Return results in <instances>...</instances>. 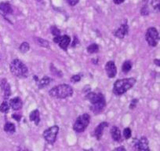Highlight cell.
I'll return each instance as SVG.
<instances>
[{"label":"cell","instance_id":"obj_32","mask_svg":"<svg viewBox=\"0 0 160 151\" xmlns=\"http://www.w3.org/2000/svg\"><path fill=\"white\" fill-rule=\"evenodd\" d=\"M78 44H79V40H78V37H77L76 35H75V36H74V40H73V43H72V47H77V45H78Z\"/></svg>","mask_w":160,"mask_h":151},{"label":"cell","instance_id":"obj_27","mask_svg":"<svg viewBox=\"0 0 160 151\" xmlns=\"http://www.w3.org/2000/svg\"><path fill=\"white\" fill-rule=\"evenodd\" d=\"M159 6L160 0H152V7H153L154 10L159 11Z\"/></svg>","mask_w":160,"mask_h":151},{"label":"cell","instance_id":"obj_5","mask_svg":"<svg viewBox=\"0 0 160 151\" xmlns=\"http://www.w3.org/2000/svg\"><path fill=\"white\" fill-rule=\"evenodd\" d=\"M145 39L149 46L156 47L159 40V34L158 30L155 27H151L148 29L145 33Z\"/></svg>","mask_w":160,"mask_h":151},{"label":"cell","instance_id":"obj_16","mask_svg":"<svg viewBox=\"0 0 160 151\" xmlns=\"http://www.w3.org/2000/svg\"><path fill=\"white\" fill-rule=\"evenodd\" d=\"M0 12L3 15L12 14L13 13V9L11 5L7 2L0 3Z\"/></svg>","mask_w":160,"mask_h":151},{"label":"cell","instance_id":"obj_10","mask_svg":"<svg viewBox=\"0 0 160 151\" xmlns=\"http://www.w3.org/2000/svg\"><path fill=\"white\" fill-rule=\"evenodd\" d=\"M0 87L3 92L4 100H7L9 97L11 95V89H10V86L7 82V79L3 78V79L0 80Z\"/></svg>","mask_w":160,"mask_h":151},{"label":"cell","instance_id":"obj_12","mask_svg":"<svg viewBox=\"0 0 160 151\" xmlns=\"http://www.w3.org/2000/svg\"><path fill=\"white\" fill-rule=\"evenodd\" d=\"M105 72L109 78H114L117 74V68L113 61H109L105 65Z\"/></svg>","mask_w":160,"mask_h":151},{"label":"cell","instance_id":"obj_24","mask_svg":"<svg viewBox=\"0 0 160 151\" xmlns=\"http://www.w3.org/2000/svg\"><path fill=\"white\" fill-rule=\"evenodd\" d=\"M87 50L89 54L98 53V52L99 51V46L97 44H92L87 47Z\"/></svg>","mask_w":160,"mask_h":151},{"label":"cell","instance_id":"obj_6","mask_svg":"<svg viewBox=\"0 0 160 151\" xmlns=\"http://www.w3.org/2000/svg\"><path fill=\"white\" fill-rule=\"evenodd\" d=\"M58 132H59V127L58 125H53L44 131L42 135L47 143L50 144H53L57 139Z\"/></svg>","mask_w":160,"mask_h":151},{"label":"cell","instance_id":"obj_21","mask_svg":"<svg viewBox=\"0 0 160 151\" xmlns=\"http://www.w3.org/2000/svg\"><path fill=\"white\" fill-rule=\"evenodd\" d=\"M133 67V64L130 61H125L122 65V71L124 73H128Z\"/></svg>","mask_w":160,"mask_h":151},{"label":"cell","instance_id":"obj_22","mask_svg":"<svg viewBox=\"0 0 160 151\" xmlns=\"http://www.w3.org/2000/svg\"><path fill=\"white\" fill-rule=\"evenodd\" d=\"M35 41H36V43L40 46V47H46V48H50V43H49V41L42 39V38H39V37L35 38Z\"/></svg>","mask_w":160,"mask_h":151},{"label":"cell","instance_id":"obj_31","mask_svg":"<svg viewBox=\"0 0 160 151\" xmlns=\"http://www.w3.org/2000/svg\"><path fill=\"white\" fill-rule=\"evenodd\" d=\"M138 103V99H137V98H134V99L132 100L131 102H130V109H135V107L137 106Z\"/></svg>","mask_w":160,"mask_h":151},{"label":"cell","instance_id":"obj_20","mask_svg":"<svg viewBox=\"0 0 160 151\" xmlns=\"http://www.w3.org/2000/svg\"><path fill=\"white\" fill-rule=\"evenodd\" d=\"M3 129L7 134H10V135H13V134H14L15 131H16V128H15L14 124H13V123L11 122L6 123L5 125H4Z\"/></svg>","mask_w":160,"mask_h":151},{"label":"cell","instance_id":"obj_25","mask_svg":"<svg viewBox=\"0 0 160 151\" xmlns=\"http://www.w3.org/2000/svg\"><path fill=\"white\" fill-rule=\"evenodd\" d=\"M19 50L22 54L27 53V52L30 50V44L28 42L22 43V44H21V46H20Z\"/></svg>","mask_w":160,"mask_h":151},{"label":"cell","instance_id":"obj_14","mask_svg":"<svg viewBox=\"0 0 160 151\" xmlns=\"http://www.w3.org/2000/svg\"><path fill=\"white\" fill-rule=\"evenodd\" d=\"M108 124H109L108 123L106 122V121H104V122H101V124H99L98 126H97L94 132H93V135L96 137L97 139L101 140V137H102L103 135V132H104V128L108 126Z\"/></svg>","mask_w":160,"mask_h":151},{"label":"cell","instance_id":"obj_13","mask_svg":"<svg viewBox=\"0 0 160 151\" xmlns=\"http://www.w3.org/2000/svg\"><path fill=\"white\" fill-rule=\"evenodd\" d=\"M86 98L90 102V103H95L101 101V99L104 98L102 93H98V92H89L86 95Z\"/></svg>","mask_w":160,"mask_h":151},{"label":"cell","instance_id":"obj_30","mask_svg":"<svg viewBox=\"0 0 160 151\" xmlns=\"http://www.w3.org/2000/svg\"><path fill=\"white\" fill-rule=\"evenodd\" d=\"M71 82L72 83H78L81 81V76L80 75H74L72 76L70 79Z\"/></svg>","mask_w":160,"mask_h":151},{"label":"cell","instance_id":"obj_28","mask_svg":"<svg viewBox=\"0 0 160 151\" xmlns=\"http://www.w3.org/2000/svg\"><path fill=\"white\" fill-rule=\"evenodd\" d=\"M50 31H51L52 35H54V36L61 35V30L58 28H57L56 26H52L51 29H50Z\"/></svg>","mask_w":160,"mask_h":151},{"label":"cell","instance_id":"obj_33","mask_svg":"<svg viewBox=\"0 0 160 151\" xmlns=\"http://www.w3.org/2000/svg\"><path fill=\"white\" fill-rule=\"evenodd\" d=\"M12 117H13V119L15 120V121H18V122H19V121H21V117H21V115L18 114V113H14V114L12 115Z\"/></svg>","mask_w":160,"mask_h":151},{"label":"cell","instance_id":"obj_11","mask_svg":"<svg viewBox=\"0 0 160 151\" xmlns=\"http://www.w3.org/2000/svg\"><path fill=\"white\" fill-rule=\"evenodd\" d=\"M129 32V26L127 24H122L119 28L114 32V35L118 39H123L126 35H127Z\"/></svg>","mask_w":160,"mask_h":151},{"label":"cell","instance_id":"obj_15","mask_svg":"<svg viewBox=\"0 0 160 151\" xmlns=\"http://www.w3.org/2000/svg\"><path fill=\"white\" fill-rule=\"evenodd\" d=\"M9 105H10V107L12 108V109H13L15 111H18L20 110L22 108L23 102L21 98H19V97H15V98L10 100Z\"/></svg>","mask_w":160,"mask_h":151},{"label":"cell","instance_id":"obj_34","mask_svg":"<svg viewBox=\"0 0 160 151\" xmlns=\"http://www.w3.org/2000/svg\"><path fill=\"white\" fill-rule=\"evenodd\" d=\"M67 1L71 6H75L78 2H79V0H67Z\"/></svg>","mask_w":160,"mask_h":151},{"label":"cell","instance_id":"obj_23","mask_svg":"<svg viewBox=\"0 0 160 151\" xmlns=\"http://www.w3.org/2000/svg\"><path fill=\"white\" fill-rule=\"evenodd\" d=\"M10 105L7 100H4L2 102V104L0 105V112H3V113H7L10 110Z\"/></svg>","mask_w":160,"mask_h":151},{"label":"cell","instance_id":"obj_4","mask_svg":"<svg viewBox=\"0 0 160 151\" xmlns=\"http://www.w3.org/2000/svg\"><path fill=\"white\" fill-rule=\"evenodd\" d=\"M90 122V116L87 113L80 115L73 125V130L78 133H82L87 128Z\"/></svg>","mask_w":160,"mask_h":151},{"label":"cell","instance_id":"obj_9","mask_svg":"<svg viewBox=\"0 0 160 151\" xmlns=\"http://www.w3.org/2000/svg\"><path fill=\"white\" fill-rule=\"evenodd\" d=\"M106 106V101L105 98H103L101 101L98 102L92 103L90 106V109L95 113V114H99L101 112H102V111L104 110V108Z\"/></svg>","mask_w":160,"mask_h":151},{"label":"cell","instance_id":"obj_35","mask_svg":"<svg viewBox=\"0 0 160 151\" xmlns=\"http://www.w3.org/2000/svg\"><path fill=\"white\" fill-rule=\"evenodd\" d=\"M113 2L116 5H119V4H122V3L125 2V0H113Z\"/></svg>","mask_w":160,"mask_h":151},{"label":"cell","instance_id":"obj_29","mask_svg":"<svg viewBox=\"0 0 160 151\" xmlns=\"http://www.w3.org/2000/svg\"><path fill=\"white\" fill-rule=\"evenodd\" d=\"M141 14L142 16H148L149 14V10H148V7L147 5L144 6L142 7V9L141 10Z\"/></svg>","mask_w":160,"mask_h":151},{"label":"cell","instance_id":"obj_36","mask_svg":"<svg viewBox=\"0 0 160 151\" xmlns=\"http://www.w3.org/2000/svg\"><path fill=\"white\" fill-rule=\"evenodd\" d=\"M115 150H122V151H126V148H125V147H122V146H120V147L115 148Z\"/></svg>","mask_w":160,"mask_h":151},{"label":"cell","instance_id":"obj_26","mask_svg":"<svg viewBox=\"0 0 160 151\" xmlns=\"http://www.w3.org/2000/svg\"><path fill=\"white\" fill-rule=\"evenodd\" d=\"M123 135L124 137H125L126 139H130V138H131L132 135L131 129H130V128H126L123 130Z\"/></svg>","mask_w":160,"mask_h":151},{"label":"cell","instance_id":"obj_18","mask_svg":"<svg viewBox=\"0 0 160 151\" xmlns=\"http://www.w3.org/2000/svg\"><path fill=\"white\" fill-rule=\"evenodd\" d=\"M29 119H30V121L35 123V125H38V124L40 122L39 111L38 109H35L32 112H31L30 115H29Z\"/></svg>","mask_w":160,"mask_h":151},{"label":"cell","instance_id":"obj_17","mask_svg":"<svg viewBox=\"0 0 160 151\" xmlns=\"http://www.w3.org/2000/svg\"><path fill=\"white\" fill-rule=\"evenodd\" d=\"M111 135H112V138H113L114 141L115 142H119L121 140V132H120V129L118 128L116 126H113L111 129Z\"/></svg>","mask_w":160,"mask_h":151},{"label":"cell","instance_id":"obj_7","mask_svg":"<svg viewBox=\"0 0 160 151\" xmlns=\"http://www.w3.org/2000/svg\"><path fill=\"white\" fill-rule=\"evenodd\" d=\"M53 42L58 44L59 47L61 49L64 50H68V47L69 46L71 43V38L69 35H57L53 38Z\"/></svg>","mask_w":160,"mask_h":151},{"label":"cell","instance_id":"obj_2","mask_svg":"<svg viewBox=\"0 0 160 151\" xmlns=\"http://www.w3.org/2000/svg\"><path fill=\"white\" fill-rule=\"evenodd\" d=\"M49 95L54 98L64 99L73 95V88L68 84H60L50 89Z\"/></svg>","mask_w":160,"mask_h":151},{"label":"cell","instance_id":"obj_37","mask_svg":"<svg viewBox=\"0 0 160 151\" xmlns=\"http://www.w3.org/2000/svg\"><path fill=\"white\" fill-rule=\"evenodd\" d=\"M154 63H155V65H157V66H159L160 65V61H159V60L158 59H155L154 60Z\"/></svg>","mask_w":160,"mask_h":151},{"label":"cell","instance_id":"obj_38","mask_svg":"<svg viewBox=\"0 0 160 151\" xmlns=\"http://www.w3.org/2000/svg\"><path fill=\"white\" fill-rule=\"evenodd\" d=\"M0 61H1V55H0Z\"/></svg>","mask_w":160,"mask_h":151},{"label":"cell","instance_id":"obj_3","mask_svg":"<svg viewBox=\"0 0 160 151\" xmlns=\"http://www.w3.org/2000/svg\"><path fill=\"white\" fill-rule=\"evenodd\" d=\"M10 69L11 73L16 77L20 79L27 78L28 76V69L26 65L19 59H14L10 65Z\"/></svg>","mask_w":160,"mask_h":151},{"label":"cell","instance_id":"obj_19","mask_svg":"<svg viewBox=\"0 0 160 151\" xmlns=\"http://www.w3.org/2000/svg\"><path fill=\"white\" fill-rule=\"evenodd\" d=\"M51 81H52L51 78L46 76H44L43 78H42L40 81H37V82H38L37 83V85H38V87L39 89H43L45 88V87H47V86L50 84Z\"/></svg>","mask_w":160,"mask_h":151},{"label":"cell","instance_id":"obj_1","mask_svg":"<svg viewBox=\"0 0 160 151\" xmlns=\"http://www.w3.org/2000/svg\"><path fill=\"white\" fill-rule=\"evenodd\" d=\"M137 81L135 78H125V79L117 80L113 86L114 95L119 96L125 94L131 89L136 84Z\"/></svg>","mask_w":160,"mask_h":151},{"label":"cell","instance_id":"obj_8","mask_svg":"<svg viewBox=\"0 0 160 151\" xmlns=\"http://www.w3.org/2000/svg\"><path fill=\"white\" fill-rule=\"evenodd\" d=\"M133 146H134L135 149H138V150H150L148 138L144 136L141 137V138L139 139H134Z\"/></svg>","mask_w":160,"mask_h":151}]
</instances>
